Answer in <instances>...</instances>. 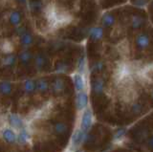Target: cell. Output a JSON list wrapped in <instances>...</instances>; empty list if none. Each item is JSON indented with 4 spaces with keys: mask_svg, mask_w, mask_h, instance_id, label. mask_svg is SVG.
I'll return each instance as SVG.
<instances>
[{
    "mask_svg": "<svg viewBox=\"0 0 153 152\" xmlns=\"http://www.w3.org/2000/svg\"><path fill=\"white\" fill-rule=\"evenodd\" d=\"M46 17L52 29L64 27L72 20V16L69 13L59 10L55 7H48L46 9Z\"/></svg>",
    "mask_w": 153,
    "mask_h": 152,
    "instance_id": "obj_1",
    "label": "cell"
},
{
    "mask_svg": "<svg viewBox=\"0 0 153 152\" xmlns=\"http://www.w3.org/2000/svg\"><path fill=\"white\" fill-rule=\"evenodd\" d=\"M7 123L9 127H11L14 131L18 132L23 127L27 126L23 119L16 113H11L7 116Z\"/></svg>",
    "mask_w": 153,
    "mask_h": 152,
    "instance_id": "obj_2",
    "label": "cell"
},
{
    "mask_svg": "<svg viewBox=\"0 0 153 152\" xmlns=\"http://www.w3.org/2000/svg\"><path fill=\"white\" fill-rule=\"evenodd\" d=\"M93 125V113L91 109L86 108L82 112L80 120V129L87 133Z\"/></svg>",
    "mask_w": 153,
    "mask_h": 152,
    "instance_id": "obj_3",
    "label": "cell"
},
{
    "mask_svg": "<svg viewBox=\"0 0 153 152\" xmlns=\"http://www.w3.org/2000/svg\"><path fill=\"white\" fill-rule=\"evenodd\" d=\"M86 137H87V133L86 132L82 131L80 128L76 129L71 138V146L73 148H78L79 146L85 142Z\"/></svg>",
    "mask_w": 153,
    "mask_h": 152,
    "instance_id": "obj_4",
    "label": "cell"
},
{
    "mask_svg": "<svg viewBox=\"0 0 153 152\" xmlns=\"http://www.w3.org/2000/svg\"><path fill=\"white\" fill-rule=\"evenodd\" d=\"M2 140L9 145H13L16 142V138H17V132L12 129L11 127L6 126L0 133Z\"/></svg>",
    "mask_w": 153,
    "mask_h": 152,
    "instance_id": "obj_5",
    "label": "cell"
},
{
    "mask_svg": "<svg viewBox=\"0 0 153 152\" xmlns=\"http://www.w3.org/2000/svg\"><path fill=\"white\" fill-rule=\"evenodd\" d=\"M32 142V133L28 129L27 126L23 127L17 132L16 142L20 145H27Z\"/></svg>",
    "mask_w": 153,
    "mask_h": 152,
    "instance_id": "obj_6",
    "label": "cell"
},
{
    "mask_svg": "<svg viewBox=\"0 0 153 152\" xmlns=\"http://www.w3.org/2000/svg\"><path fill=\"white\" fill-rule=\"evenodd\" d=\"M88 105V95L86 92H78L76 96V107L79 111L84 110Z\"/></svg>",
    "mask_w": 153,
    "mask_h": 152,
    "instance_id": "obj_7",
    "label": "cell"
},
{
    "mask_svg": "<svg viewBox=\"0 0 153 152\" xmlns=\"http://www.w3.org/2000/svg\"><path fill=\"white\" fill-rule=\"evenodd\" d=\"M50 89L53 91V93L56 95L61 94L65 89V82H64L63 79L60 77L56 78L54 80H53V82L50 84Z\"/></svg>",
    "mask_w": 153,
    "mask_h": 152,
    "instance_id": "obj_8",
    "label": "cell"
},
{
    "mask_svg": "<svg viewBox=\"0 0 153 152\" xmlns=\"http://www.w3.org/2000/svg\"><path fill=\"white\" fill-rule=\"evenodd\" d=\"M50 90V82L45 78H40L36 80V92L38 94H46Z\"/></svg>",
    "mask_w": 153,
    "mask_h": 152,
    "instance_id": "obj_9",
    "label": "cell"
},
{
    "mask_svg": "<svg viewBox=\"0 0 153 152\" xmlns=\"http://www.w3.org/2000/svg\"><path fill=\"white\" fill-rule=\"evenodd\" d=\"M33 55L29 49H23L17 55V60L23 65H28L31 61H33Z\"/></svg>",
    "mask_w": 153,
    "mask_h": 152,
    "instance_id": "obj_10",
    "label": "cell"
},
{
    "mask_svg": "<svg viewBox=\"0 0 153 152\" xmlns=\"http://www.w3.org/2000/svg\"><path fill=\"white\" fill-rule=\"evenodd\" d=\"M73 79V84L76 92H82L85 89V80L83 79V76L79 73H75L72 76Z\"/></svg>",
    "mask_w": 153,
    "mask_h": 152,
    "instance_id": "obj_11",
    "label": "cell"
},
{
    "mask_svg": "<svg viewBox=\"0 0 153 152\" xmlns=\"http://www.w3.org/2000/svg\"><path fill=\"white\" fill-rule=\"evenodd\" d=\"M33 67H35L36 72H41L44 69L46 65V58L44 55H42L40 53L36 54V56H33Z\"/></svg>",
    "mask_w": 153,
    "mask_h": 152,
    "instance_id": "obj_12",
    "label": "cell"
},
{
    "mask_svg": "<svg viewBox=\"0 0 153 152\" xmlns=\"http://www.w3.org/2000/svg\"><path fill=\"white\" fill-rule=\"evenodd\" d=\"M33 42H35V37L29 32L25 33L22 36L19 37V44L23 49H29L33 46Z\"/></svg>",
    "mask_w": 153,
    "mask_h": 152,
    "instance_id": "obj_13",
    "label": "cell"
},
{
    "mask_svg": "<svg viewBox=\"0 0 153 152\" xmlns=\"http://www.w3.org/2000/svg\"><path fill=\"white\" fill-rule=\"evenodd\" d=\"M87 36L91 40L99 41L103 37V29L102 27H92L87 30Z\"/></svg>",
    "mask_w": 153,
    "mask_h": 152,
    "instance_id": "obj_14",
    "label": "cell"
},
{
    "mask_svg": "<svg viewBox=\"0 0 153 152\" xmlns=\"http://www.w3.org/2000/svg\"><path fill=\"white\" fill-rule=\"evenodd\" d=\"M91 89H92V92L95 95H102L103 93L104 90V82L102 79L100 78H96L95 79L92 80V83H91Z\"/></svg>",
    "mask_w": 153,
    "mask_h": 152,
    "instance_id": "obj_15",
    "label": "cell"
},
{
    "mask_svg": "<svg viewBox=\"0 0 153 152\" xmlns=\"http://www.w3.org/2000/svg\"><path fill=\"white\" fill-rule=\"evenodd\" d=\"M17 61V56H16L13 53L5 55L1 59V66L4 68H11L16 65Z\"/></svg>",
    "mask_w": 153,
    "mask_h": 152,
    "instance_id": "obj_16",
    "label": "cell"
},
{
    "mask_svg": "<svg viewBox=\"0 0 153 152\" xmlns=\"http://www.w3.org/2000/svg\"><path fill=\"white\" fill-rule=\"evenodd\" d=\"M9 22L12 26L16 28L21 26V22H22L21 13L19 11H13L9 15Z\"/></svg>",
    "mask_w": 153,
    "mask_h": 152,
    "instance_id": "obj_17",
    "label": "cell"
},
{
    "mask_svg": "<svg viewBox=\"0 0 153 152\" xmlns=\"http://www.w3.org/2000/svg\"><path fill=\"white\" fill-rule=\"evenodd\" d=\"M23 91L26 95H32L36 93V79H27L23 82Z\"/></svg>",
    "mask_w": 153,
    "mask_h": 152,
    "instance_id": "obj_18",
    "label": "cell"
},
{
    "mask_svg": "<svg viewBox=\"0 0 153 152\" xmlns=\"http://www.w3.org/2000/svg\"><path fill=\"white\" fill-rule=\"evenodd\" d=\"M0 94L3 96H11L13 94V84L9 80H1L0 82Z\"/></svg>",
    "mask_w": 153,
    "mask_h": 152,
    "instance_id": "obj_19",
    "label": "cell"
},
{
    "mask_svg": "<svg viewBox=\"0 0 153 152\" xmlns=\"http://www.w3.org/2000/svg\"><path fill=\"white\" fill-rule=\"evenodd\" d=\"M69 126L66 122H56L53 125V130L57 135H63L68 131Z\"/></svg>",
    "mask_w": 153,
    "mask_h": 152,
    "instance_id": "obj_20",
    "label": "cell"
},
{
    "mask_svg": "<svg viewBox=\"0 0 153 152\" xmlns=\"http://www.w3.org/2000/svg\"><path fill=\"white\" fill-rule=\"evenodd\" d=\"M115 23V16L110 13H104L102 17V24L103 27L105 28H108V27H111L114 25Z\"/></svg>",
    "mask_w": 153,
    "mask_h": 152,
    "instance_id": "obj_21",
    "label": "cell"
},
{
    "mask_svg": "<svg viewBox=\"0 0 153 152\" xmlns=\"http://www.w3.org/2000/svg\"><path fill=\"white\" fill-rule=\"evenodd\" d=\"M0 50L2 51L4 55H9L13 53V45L10 40L6 39L2 42V44L0 45Z\"/></svg>",
    "mask_w": 153,
    "mask_h": 152,
    "instance_id": "obj_22",
    "label": "cell"
},
{
    "mask_svg": "<svg viewBox=\"0 0 153 152\" xmlns=\"http://www.w3.org/2000/svg\"><path fill=\"white\" fill-rule=\"evenodd\" d=\"M136 42H137V45L139 48L143 49V48H146V47L148 45V43H149V39L145 35H141L137 37Z\"/></svg>",
    "mask_w": 153,
    "mask_h": 152,
    "instance_id": "obj_23",
    "label": "cell"
},
{
    "mask_svg": "<svg viewBox=\"0 0 153 152\" xmlns=\"http://www.w3.org/2000/svg\"><path fill=\"white\" fill-rule=\"evenodd\" d=\"M69 71V65L66 62H57L56 65V72L57 74H66Z\"/></svg>",
    "mask_w": 153,
    "mask_h": 152,
    "instance_id": "obj_24",
    "label": "cell"
},
{
    "mask_svg": "<svg viewBox=\"0 0 153 152\" xmlns=\"http://www.w3.org/2000/svg\"><path fill=\"white\" fill-rule=\"evenodd\" d=\"M103 68H104V64L102 61H96L92 65V67H91V71L93 73H99L100 71H102Z\"/></svg>",
    "mask_w": 153,
    "mask_h": 152,
    "instance_id": "obj_25",
    "label": "cell"
},
{
    "mask_svg": "<svg viewBox=\"0 0 153 152\" xmlns=\"http://www.w3.org/2000/svg\"><path fill=\"white\" fill-rule=\"evenodd\" d=\"M84 69H85V59L84 58H81L79 60V63H78V71H79L78 73L82 75Z\"/></svg>",
    "mask_w": 153,
    "mask_h": 152,
    "instance_id": "obj_26",
    "label": "cell"
},
{
    "mask_svg": "<svg viewBox=\"0 0 153 152\" xmlns=\"http://www.w3.org/2000/svg\"><path fill=\"white\" fill-rule=\"evenodd\" d=\"M25 33H27V30H26V28L25 27H23V26H19L17 28H16V35L18 36V37H20L22 36Z\"/></svg>",
    "mask_w": 153,
    "mask_h": 152,
    "instance_id": "obj_27",
    "label": "cell"
},
{
    "mask_svg": "<svg viewBox=\"0 0 153 152\" xmlns=\"http://www.w3.org/2000/svg\"><path fill=\"white\" fill-rule=\"evenodd\" d=\"M7 125H8L7 123V117L0 116V133H1V131L7 126Z\"/></svg>",
    "mask_w": 153,
    "mask_h": 152,
    "instance_id": "obj_28",
    "label": "cell"
},
{
    "mask_svg": "<svg viewBox=\"0 0 153 152\" xmlns=\"http://www.w3.org/2000/svg\"><path fill=\"white\" fill-rule=\"evenodd\" d=\"M124 133H126V130L124 129H119L116 132V134H115V138H116V139H120V138H122L123 136Z\"/></svg>",
    "mask_w": 153,
    "mask_h": 152,
    "instance_id": "obj_29",
    "label": "cell"
},
{
    "mask_svg": "<svg viewBox=\"0 0 153 152\" xmlns=\"http://www.w3.org/2000/svg\"><path fill=\"white\" fill-rule=\"evenodd\" d=\"M148 145H149V147L153 150V137L149 140V142H148Z\"/></svg>",
    "mask_w": 153,
    "mask_h": 152,
    "instance_id": "obj_30",
    "label": "cell"
},
{
    "mask_svg": "<svg viewBox=\"0 0 153 152\" xmlns=\"http://www.w3.org/2000/svg\"><path fill=\"white\" fill-rule=\"evenodd\" d=\"M152 99H153V94H152Z\"/></svg>",
    "mask_w": 153,
    "mask_h": 152,
    "instance_id": "obj_31",
    "label": "cell"
}]
</instances>
